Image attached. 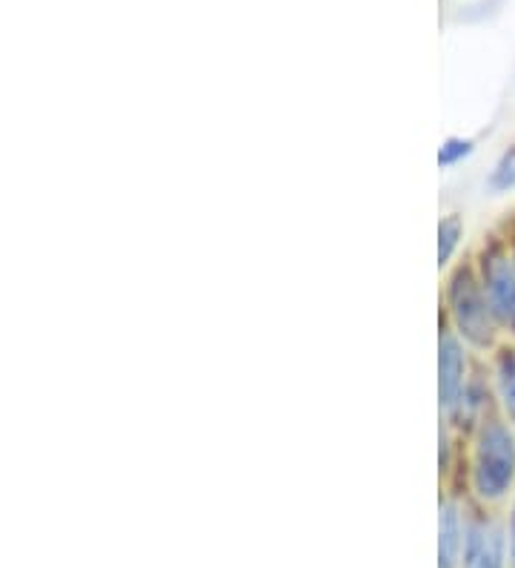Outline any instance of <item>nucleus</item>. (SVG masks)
<instances>
[{
    "instance_id": "423d86ee",
    "label": "nucleus",
    "mask_w": 515,
    "mask_h": 568,
    "mask_svg": "<svg viewBox=\"0 0 515 568\" xmlns=\"http://www.w3.org/2000/svg\"><path fill=\"white\" fill-rule=\"evenodd\" d=\"M467 531V494L441 486L439 494V568H459Z\"/></svg>"
},
{
    "instance_id": "20e7f679",
    "label": "nucleus",
    "mask_w": 515,
    "mask_h": 568,
    "mask_svg": "<svg viewBox=\"0 0 515 568\" xmlns=\"http://www.w3.org/2000/svg\"><path fill=\"white\" fill-rule=\"evenodd\" d=\"M459 568H509L507 523L498 508H484L467 499V531Z\"/></svg>"
},
{
    "instance_id": "7ed1b4c3",
    "label": "nucleus",
    "mask_w": 515,
    "mask_h": 568,
    "mask_svg": "<svg viewBox=\"0 0 515 568\" xmlns=\"http://www.w3.org/2000/svg\"><path fill=\"white\" fill-rule=\"evenodd\" d=\"M481 287L487 293L493 316L504 339H515V258L504 233H490L470 253Z\"/></svg>"
},
{
    "instance_id": "f8f14e48",
    "label": "nucleus",
    "mask_w": 515,
    "mask_h": 568,
    "mask_svg": "<svg viewBox=\"0 0 515 568\" xmlns=\"http://www.w3.org/2000/svg\"><path fill=\"white\" fill-rule=\"evenodd\" d=\"M504 236H507V244H509V250H513V258H515V230L513 233H504Z\"/></svg>"
},
{
    "instance_id": "1a4fd4ad",
    "label": "nucleus",
    "mask_w": 515,
    "mask_h": 568,
    "mask_svg": "<svg viewBox=\"0 0 515 568\" xmlns=\"http://www.w3.org/2000/svg\"><path fill=\"white\" fill-rule=\"evenodd\" d=\"M487 190L493 195H507L515 190V144H509L498 159L493 161L487 173Z\"/></svg>"
},
{
    "instance_id": "f257e3e1",
    "label": "nucleus",
    "mask_w": 515,
    "mask_h": 568,
    "mask_svg": "<svg viewBox=\"0 0 515 568\" xmlns=\"http://www.w3.org/2000/svg\"><path fill=\"white\" fill-rule=\"evenodd\" d=\"M453 488L484 508L507 506L515 494V428L498 410L464 434L461 471Z\"/></svg>"
},
{
    "instance_id": "9d476101",
    "label": "nucleus",
    "mask_w": 515,
    "mask_h": 568,
    "mask_svg": "<svg viewBox=\"0 0 515 568\" xmlns=\"http://www.w3.org/2000/svg\"><path fill=\"white\" fill-rule=\"evenodd\" d=\"M475 155V141L467 139V135H446L439 144V153H435V161H439L441 170H455L464 161H470Z\"/></svg>"
},
{
    "instance_id": "f03ea898",
    "label": "nucleus",
    "mask_w": 515,
    "mask_h": 568,
    "mask_svg": "<svg viewBox=\"0 0 515 568\" xmlns=\"http://www.w3.org/2000/svg\"><path fill=\"white\" fill-rule=\"evenodd\" d=\"M439 322H444L459 339L467 342L473 354L487 356L502 345V327L495 322L487 293L481 287L473 258L464 256L444 273L441 282V311Z\"/></svg>"
},
{
    "instance_id": "6e6552de",
    "label": "nucleus",
    "mask_w": 515,
    "mask_h": 568,
    "mask_svg": "<svg viewBox=\"0 0 515 568\" xmlns=\"http://www.w3.org/2000/svg\"><path fill=\"white\" fill-rule=\"evenodd\" d=\"M467 236V224L459 213L441 215L439 222V242H435V258H439V271L446 273L461 258V244Z\"/></svg>"
},
{
    "instance_id": "9b49d317",
    "label": "nucleus",
    "mask_w": 515,
    "mask_h": 568,
    "mask_svg": "<svg viewBox=\"0 0 515 568\" xmlns=\"http://www.w3.org/2000/svg\"><path fill=\"white\" fill-rule=\"evenodd\" d=\"M504 523H507L509 568H515V494H513V497H509V503H507V517H504Z\"/></svg>"
},
{
    "instance_id": "39448f33",
    "label": "nucleus",
    "mask_w": 515,
    "mask_h": 568,
    "mask_svg": "<svg viewBox=\"0 0 515 568\" xmlns=\"http://www.w3.org/2000/svg\"><path fill=\"white\" fill-rule=\"evenodd\" d=\"M475 365L478 354H473L467 342L439 322V419H450L455 414Z\"/></svg>"
},
{
    "instance_id": "0eeeda50",
    "label": "nucleus",
    "mask_w": 515,
    "mask_h": 568,
    "mask_svg": "<svg viewBox=\"0 0 515 568\" xmlns=\"http://www.w3.org/2000/svg\"><path fill=\"white\" fill-rule=\"evenodd\" d=\"M493 385L495 410L515 428V339H502L493 354L484 356Z\"/></svg>"
}]
</instances>
